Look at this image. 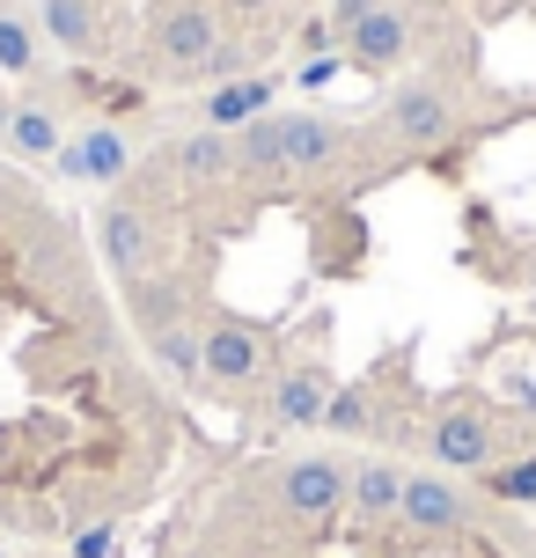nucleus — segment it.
Wrapping results in <instances>:
<instances>
[{
	"label": "nucleus",
	"mask_w": 536,
	"mask_h": 558,
	"mask_svg": "<svg viewBox=\"0 0 536 558\" xmlns=\"http://www.w3.org/2000/svg\"><path fill=\"white\" fill-rule=\"evenodd\" d=\"M8 118H15V104H8V88H0V133H8Z\"/></svg>",
	"instance_id": "nucleus-28"
},
{
	"label": "nucleus",
	"mask_w": 536,
	"mask_h": 558,
	"mask_svg": "<svg viewBox=\"0 0 536 558\" xmlns=\"http://www.w3.org/2000/svg\"><path fill=\"white\" fill-rule=\"evenodd\" d=\"M367 8H375V0H331V29H339V37H345V29L361 23Z\"/></svg>",
	"instance_id": "nucleus-26"
},
{
	"label": "nucleus",
	"mask_w": 536,
	"mask_h": 558,
	"mask_svg": "<svg viewBox=\"0 0 536 558\" xmlns=\"http://www.w3.org/2000/svg\"><path fill=\"white\" fill-rule=\"evenodd\" d=\"M228 8H235V15H257V8H265V0H228Z\"/></svg>",
	"instance_id": "nucleus-27"
},
{
	"label": "nucleus",
	"mask_w": 536,
	"mask_h": 558,
	"mask_svg": "<svg viewBox=\"0 0 536 558\" xmlns=\"http://www.w3.org/2000/svg\"><path fill=\"white\" fill-rule=\"evenodd\" d=\"M96 251H103L111 279H147L155 272V221H147L133 198H111L96 214Z\"/></svg>",
	"instance_id": "nucleus-8"
},
{
	"label": "nucleus",
	"mask_w": 536,
	"mask_h": 558,
	"mask_svg": "<svg viewBox=\"0 0 536 558\" xmlns=\"http://www.w3.org/2000/svg\"><path fill=\"white\" fill-rule=\"evenodd\" d=\"M272 96H280V82L272 74H243V82H221V88H206V133H243L251 118L272 111Z\"/></svg>",
	"instance_id": "nucleus-16"
},
{
	"label": "nucleus",
	"mask_w": 536,
	"mask_h": 558,
	"mask_svg": "<svg viewBox=\"0 0 536 558\" xmlns=\"http://www.w3.org/2000/svg\"><path fill=\"white\" fill-rule=\"evenodd\" d=\"M147 353H155V367L170 375V383H206V324H192V316H176V324H162V331L147 338Z\"/></svg>",
	"instance_id": "nucleus-17"
},
{
	"label": "nucleus",
	"mask_w": 536,
	"mask_h": 558,
	"mask_svg": "<svg viewBox=\"0 0 536 558\" xmlns=\"http://www.w3.org/2000/svg\"><path fill=\"white\" fill-rule=\"evenodd\" d=\"M118 551V522H88L66 536V558H111Z\"/></svg>",
	"instance_id": "nucleus-23"
},
{
	"label": "nucleus",
	"mask_w": 536,
	"mask_h": 558,
	"mask_svg": "<svg viewBox=\"0 0 536 558\" xmlns=\"http://www.w3.org/2000/svg\"><path fill=\"white\" fill-rule=\"evenodd\" d=\"M367 418H375V390H367V383L331 390V412H324V426H331V434H361Z\"/></svg>",
	"instance_id": "nucleus-22"
},
{
	"label": "nucleus",
	"mask_w": 536,
	"mask_h": 558,
	"mask_svg": "<svg viewBox=\"0 0 536 558\" xmlns=\"http://www.w3.org/2000/svg\"><path fill=\"white\" fill-rule=\"evenodd\" d=\"M37 37H52L66 59H96L103 52V15H96V0H37Z\"/></svg>",
	"instance_id": "nucleus-15"
},
{
	"label": "nucleus",
	"mask_w": 536,
	"mask_h": 558,
	"mask_svg": "<svg viewBox=\"0 0 536 558\" xmlns=\"http://www.w3.org/2000/svg\"><path fill=\"white\" fill-rule=\"evenodd\" d=\"M345 74V52H316V59H302V74H294V82L302 88H331Z\"/></svg>",
	"instance_id": "nucleus-24"
},
{
	"label": "nucleus",
	"mask_w": 536,
	"mask_h": 558,
	"mask_svg": "<svg viewBox=\"0 0 536 558\" xmlns=\"http://www.w3.org/2000/svg\"><path fill=\"white\" fill-rule=\"evenodd\" d=\"M0 147H8L15 162H52L59 147H66V133H59V111H52V104H15V118H8Z\"/></svg>",
	"instance_id": "nucleus-18"
},
{
	"label": "nucleus",
	"mask_w": 536,
	"mask_h": 558,
	"mask_svg": "<svg viewBox=\"0 0 536 558\" xmlns=\"http://www.w3.org/2000/svg\"><path fill=\"white\" fill-rule=\"evenodd\" d=\"M52 169H59V177H74V184H125V169H133V140L118 133L111 118H96V125H82V133L52 155Z\"/></svg>",
	"instance_id": "nucleus-10"
},
{
	"label": "nucleus",
	"mask_w": 536,
	"mask_h": 558,
	"mask_svg": "<svg viewBox=\"0 0 536 558\" xmlns=\"http://www.w3.org/2000/svg\"><path fill=\"white\" fill-rule=\"evenodd\" d=\"M397 522H412L419 536H463V530H478V500L449 471H404Z\"/></svg>",
	"instance_id": "nucleus-5"
},
{
	"label": "nucleus",
	"mask_w": 536,
	"mask_h": 558,
	"mask_svg": "<svg viewBox=\"0 0 536 558\" xmlns=\"http://www.w3.org/2000/svg\"><path fill=\"white\" fill-rule=\"evenodd\" d=\"M500 397H508L514 412H536V383L522 375V367H514V375H500Z\"/></svg>",
	"instance_id": "nucleus-25"
},
{
	"label": "nucleus",
	"mask_w": 536,
	"mask_h": 558,
	"mask_svg": "<svg viewBox=\"0 0 536 558\" xmlns=\"http://www.w3.org/2000/svg\"><path fill=\"white\" fill-rule=\"evenodd\" d=\"M382 140L397 155H441L455 140V96L441 82H397L382 96Z\"/></svg>",
	"instance_id": "nucleus-1"
},
{
	"label": "nucleus",
	"mask_w": 536,
	"mask_h": 558,
	"mask_svg": "<svg viewBox=\"0 0 536 558\" xmlns=\"http://www.w3.org/2000/svg\"><path fill=\"white\" fill-rule=\"evenodd\" d=\"M155 169L170 177L176 192H206V184H235V140L228 133H184V140H170L162 155H155Z\"/></svg>",
	"instance_id": "nucleus-11"
},
{
	"label": "nucleus",
	"mask_w": 536,
	"mask_h": 558,
	"mask_svg": "<svg viewBox=\"0 0 536 558\" xmlns=\"http://www.w3.org/2000/svg\"><path fill=\"white\" fill-rule=\"evenodd\" d=\"M37 66H45V37H37V23H29V15H15V8L0 0V74L29 82Z\"/></svg>",
	"instance_id": "nucleus-20"
},
{
	"label": "nucleus",
	"mask_w": 536,
	"mask_h": 558,
	"mask_svg": "<svg viewBox=\"0 0 536 558\" xmlns=\"http://www.w3.org/2000/svg\"><path fill=\"white\" fill-rule=\"evenodd\" d=\"M345 456H324V448H309V456H280L272 463V493H280V507L294 514V522H331V514H345Z\"/></svg>",
	"instance_id": "nucleus-4"
},
{
	"label": "nucleus",
	"mask_w": 536,
	"mask_h": 558,
	"mask_svg": "<svg viewBox=\"0 0 536 558\" xmlns=\"http://www.w3.org/2000/svg\"><path fill=\"white\" fill-rule=\"evenodd\" d=\"M339 52H345V66H361V74H390V66H404V59H412V15L375 0L361 23L339 37Z\"/></svg>",
	"instance_id": "nucleus-9"
},
{
	"label": "nucleus",
	"mask_w": 536,
	"mask_h": 558,
	"mask_svg": "<svg viewBox=\"0 0 536 558\" xmlns=\"http://www.w3.org/2000/svg\"><path fill=\"white\" fill-rule=\"evenodd\" d=\"M426 456H434V471H492L500 463V426H492V404L485 397H455L449 412H434L426 426Z\"/></svg>",
	"instance_id": "nucleus-3"
},
{
	"label": "nucleus",
	"mask_w": 536,
	"mask_h": 558,
	"mask_svg": "<svg viewBox=\"0 0 536 558\" xmlns=\"http://www.w3.org/2000/svg\"><path fill=\"white\" fill-rule=\"evenodd\" d=\"M353 155V125L324 111H287V184H324Z\"/></svg>",
	"instance_id": "nucleus-6"
},
{
	"label": "nucleus",
	"mask_w": 536,
	"mask_h": 558,
	"mask_svg": "<svg viewBox=\"0 0 536 558\" xmlns=\"http://www.w3.org/2000/svg\"><path fill=\"white\" fill-rule=\"evenodd\" d=\"M214 45H221V15H214V0H170V8L155 15V59H162L170 74H198Z\"/></svg>",
	"instance_id": "nucleus-7"
},
{
	"label": "nucleus",
	"mask_w": 536,
	"mask_h": 558,
	"mask_svg": "<svg viewBox=\"0 0 536 558\" xmlns=\"http://www.w3.org/2000/svg\"><path fill=\"white\" fill-rule=\"evenodd\" d=\"M397 500H404V463H390V456H361V463L345 471V522H353V530L397 522Z\"/></svg>",
	"instance_id": "nucleus-12"
},
{
	"label": "nucleus",
	"mask_w": 536,
	"mask_h": 558,
	"mask_svg": "<svg viewBox=\"0 0 536 558\" xmlns=\"http://www.w3.org/2000/svg\"><path fill=\"white\" fill-rule=\"evenodd\" d=\"M125 308H133L141 338H155L162 324H176V316H192V308H184V279H162V272L125 279Z\"/></svg>",
	"instance_id": "nucleus-19"
},
{
	"label": "nucleus",
	"mask_w": 536,
	"mask_h": 558,
	"mask_svg": "<svg viewBox=\"0 0 536 558\" xmlns=\"http://www.w3.org/2000/svg\"><path fill=\"white\" fill-rule=\"evenodd\" d=\"M235 140V184H257V192H272V184H287V111H265L251 118Z\"/></svg>",
	"instance_id": "nucleus-14"
},
{
	"label": "nucleus",
	"mask_w": 536,
	"mask_h": 558,
	"mask_svg": "<svg viewBox=\"0 0 536 558\" xmlns=\"http://www.w3.org/2000/svg\"><path fill=\"white\" fill-rule=\"evenodd\" d=\"M265 367H272V331L235 316V308H214V324H206V383L243 397L265 383Z\"/></svg>",
	"instance_id": "nucleus-2"
},
{
	"label": "nucleus",
	"mask_w": 536,
	"mask_h": 558,
	"mask_svg": "<svg viewBox=\"0 0 536 558\" xmlns=\"http://www.w3.org/2000/svg\"><path fill=\"white\" fill-rule=\"evenodd\" d=\"M331 375L316 361H302V367H287L280 383H272V397H265V418L280 426V434H302V426H324V412H331Z\"/></svg>",
	"instance_id": "nucleus-13"
},
{
	"label": "nucleus",
	"mask_w": 536,
	"mask_h": 558,
	"mask_svg": "<svg viewBox=\"0 0 536 558\" xmlns=\"http://www.w3.org/2000/svg\"><path fill=\"white\" fill-rule=\"evenodd\" d=\"M478 485H485V500H500V507H536V456L492 463V471H485Z\"/></svg>",
	"instance_id": "nucleus-21"
}]
</instances>
